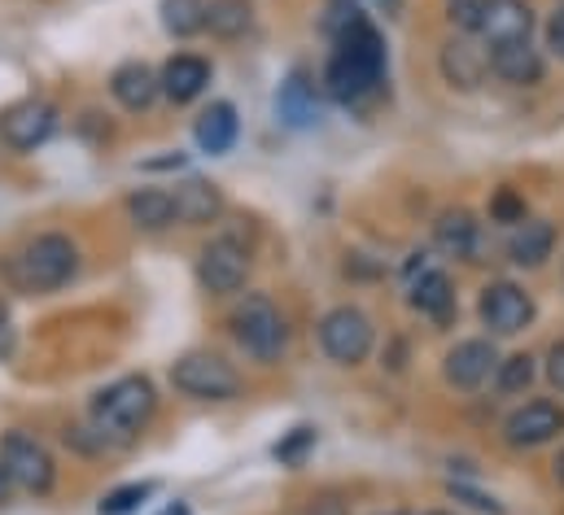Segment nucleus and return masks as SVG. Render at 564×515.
Masks as SVG:
<instances>
[{"label":"nucleus","instance_id":"obj_9","mask_svg":"<svg viewBox=\"0 0 564 515\" xmlns=\"http://www.w3.org/2000/svg\"><path fill=\"white\" fill-rule=\"evenodd\" d=\"M197 280L210 297H228V293H241L246 280H250V250L232 237H219L210 241L202 254H197Z\"/></svg>","mask_w":564,"mask_h":515},{"label":"nucleus","instance_id":"obj_19","mask_svg":"<svg viewBox=\"0 0 564 515\" xmlns=\"http://www.w3.org/2000/svg\"><path fill=\"white\" fill-rule=\"evenodd\" d=\"M110 92H115V101H119L123 110L141 114V110H149V106L158 101V75H153L144 62H123V66L110 75Z\"/></svg>","mask_w":564,"mask_h":515},{"label":"nucleus","instance_id":"obj_36","mask_svg":"<svg viewBox=\"0 0 564 515\" xmlns=\"http://www.w3.org/2000/svg\"><path fill=\"white\" fill-rule=\"evenodd\" d=\"M547 381H552V388L564 393V341H556V346L547 350Z\"/></svg>","mask_w":564,"mask_h":515},{"label":"nucleus","instance_id":"obj_25","mask_svg":"<svg viewBox=\"0 0 564 515\" xmlns=\"http://www.w3.org/2000/svg\"><path fill=\"white\" fill-rule=\"evenodd\" d=\"M206 26L219 40H241L254 26V9H250V0H210L206 4Z\"/></svg>","mask_w":564,"mask_h":515},{"label":"nucleus","instance_id":"obj_22","mask_svg":"<svg viewBox=\"0 0 564 515\" xmlns=\"http://www.w3.org/2000/svg\"><path fill=\"white\" fill-rule=\"evenodd\" d=\"M237 131H241L237 110H232L228 101H215V106L197 119L193 135H197V149H202V153H228V149L237 144Z\"/></svg>","mask_w":564,"mask_h":515},{"label":"nucleus","instance_id":"obj_42","mask_svg":"<svg viewBox=\"0 0 564 515\" xmlns=\"http://www.w3.org/2000/svg\"><path fill=\"white\" fill-rule=\"evenodd\" d=\"M390 515H403V512H390Z\"/></svg>","mask_w":564,"mask_h":515},{"label":"nucleus","instance_id":"obj_17","mask_svg":"<svg viewBox=\"0 0 564 515\" xmlns=\"http://www.w3.org/2000/svg\"><path fill=\"white\" fill-rule=\"evenodd\" d=\"M171 201H175V223L184 228H206L224 215V193L210 179H184L171 193Z\"/></svg>","mask_w":564,"mask_h":515},{"label":"nucleus","instance_id":"obj_30","mask_svg":"<svg viewBox=\"0 0 564 515\" xmlns=\"http://www.w3.org/2000/svg\"><path fill=\"white\" fill-rule=\"evenodd\" d=\"M364 18V9H359V0H328L324 4V31L337 40L346 26H355Z\"/></svg>","mask_w":564,"mask_h":515},{"label":"nucleus","instance_id":"obj_18","mask_svg":"<svg viewBox=\"0 0 564 515\" xmlns=\"http://www.w3.org/2000/svg\"><path fill=\"white\" fill-rule=\"evenodd\" d=\"M408 302H412V310H421V315H429V319L446 324V319L455 315V288H451V275L437 271V266H429L424 275H416V280L408 284Z\"/></svg>","mask_w":564,"mask_h":515},{"label":"nucleus","instance_id":"obj_35","mask_svg":"<svg viewBox=\"0 0 564 515\" xmlns=\"http://www.w3.org/2000/svg\"><path fill=\"white\" fill-rule=\"evenodd\" d=\"M547 48L564 62V4L547 18Z\"/></svg>","mask_w":564,"mask_h":515},{"label":"nucleus","instance_id":"obj_32","mask_svg":"<svg viewBox=\"0 0 564 515\" xmlns=\"http://www.w3.org/2000/svg\"><path fill=\"white\" fill-rule=\"evenodd\" d=\"M481 4H486V0H446V18H451V26L477 35V26H481Z\"/></svg>","mask_w":564,"mask_h":515},{"label":"nucleus","instance_id":"obj_39","mask_svg":"<svg viewBox=\"0 0 564 515\" xmlns=\"http://www.w3.org/2000/svg\"><path fill=\"white\" fill-rule=\"evenodd\" d=\"M556 481L564 485V450H561V459H556Z\"/></svg>","mask_w":564,"mask_h":515},{"label":"nucleus","instance_id":"obj_10","mask_svg":"<svg viewBox=\"0 0 564 515\" xmlns=\"http://www.w3.org/2000/svg\"><path fill=\"white\" fill-rule=\"evenodd\" d=\"M561 428H564V410L556 402L539 397V402H525V406H517V410L508 415L503 441H508L512 450H534V446H547Z\"/></svg>","mask_w":564,"mask_h":515},{"label":"nucleus","instance_id":"obj_38","mask_svg":"<svg viewBox=\"0 0 564 515\" xmlns=\"http://www.w3.org/2000/svg\"><path fill=\"white\" fill-rule=\"evenodd\" d=\"M9 498H13V481H9V472L0 463V507H9Z\"/></svg>","mask_w":564,"mask_h":515},{"label":"nucleus","instance_id":"obj_15","mask_svg":"<svg viewBox=\"0 0 564 515\" xmlns=\"http://www.w3.org/2000/svg\"><path fill=\"white\" fill-rule=\"evenodd\" d=\"M490 70L503 79V84H512V88H534V84H543V53L530 44V40H517V44H495L490 53Z\"/></svg>","mask_w":564,"mask_h":515},{"label":"nucleus","instance_id":"obj_24","mask_svg":"<svg viewBox=\"0 0 564 515\" xmlns=\"http://www.w3.org/2000/svg\"><path fill=\"white\" fill-rule=\"evenodd\" d=\"M128 215H132V223H137L141 232H162V228L175 223V201H171V193H162V188H137V193L128 197Z\"/></svg>","mask_w":564,"mask_h":515},{"label":"nucleus","instance_id":"obj_34","mask_svg":"<svg viewBox=\"0 0 564 515\" xmlns=\"http://www.w3.org/2000/svg\"><path fill=\"white\" fill-rule=\"evenodd\" d=\"M306 515H350V507H346V498H337V494H319V498H311Z\"/></svg>","mask_w":564,"mask_h":515},{"label":"nucleus","instance_id":"obj_14","mask_svg":"<svg viewBox=\"0 0 564 515\" xmlns=\"http://www.w3.org/2000/svg\"><path fill=\"white\" fill-rule=\"evenodd\" d=\"M206 84H210V62L197 57V53H175V57L162 66V75H158V92H162L166 101H175V106L197 101V97L206 92Z\"/></svg>","mask_w":564,"mask_h":515},{"label":"nucleus","instance_id":"obj_21","mask_svg":"<svg viewBox=\"0 0 564 515\" xmlns=\"http://www.w3.org/2000/svg\"><path fill=\"white\" fill-rule=\"evenodd\" d=\"M276 114H281L284 128L302 131L319 123V101H315V88L306 84V75H289L276 92Z\"/></svg>","mask_w":564,"mask_h":515},{"label":"nucleus","instance_id":"obj_8","mask_svg":"<svg viewBox=\"0 0 564 515\" xmlns=\"http://www.w3.org/2000/svg\"><path fill=\"white\" fill-rule=\"evenodd\" d=\"M477 315H481L490 337H517L534 324V297L512 280H495V284L481 288Z\"/></svg>","mask_w":564,"mask_h":515},{"label":"nucleus","instance_id":"obj_27","mask_svg":"<svg viewBox=\"0 0 564 515\" xmlns=\"http://www.w3.org/2000/svg\"><path fill=\"white\" fill-rule=\"evenodd\" d=\"M534 376H539L534 359H530V354H512V359H503V363L495 368V388H499L503 397H517V393H525V388L534 385Z\"/></svg>","mask_w":564,"mask_h":515},{"label":"nucleus","instance_id":"obj_7","mask_svg":"<svg viewBox=\"0 0 564 515\" xmlns=\"http://www.w3.org/2000/svg\"><path fill=\"white\" fill-rule=\"evenodd\" d=\"M319 350L337 368H359L372 354V319L359 306H333L319 319Z\"/></svg>","mask_w":564,"mask_h":515},{"label":"nucleus","instance_id":"obj_13","mask_svg":"<svg viewBox=\"0 0 564 515\" xmlns=\"http://www.w3.org/2000/svg\"><path fill=\"white\" fill-rule=\"evenodd\" d=\"M534 31V9L525 0H486L481 4V26L477 35L495 48V44H517V40H530Z\"/></svg>","mask_w":564,"mask_h":515},{"label":"nucleus","instance_id":"obj_29","mask_svg":"<svg viewBox=\"0 0 564 515\" xmlns=\"http://www.w3.org/2000/svg\"><path fill=\"white\" fill-rule=\"evenodd\" d=\"M490 223H503V228H517L525 223V197L517 188H499L490 197Z\"/></svg>","mask_w":564,"mask_h":515},{"label":"nucleus","instance_id":"obj_3","mask_svg":"<svg viewBox=\"0 0 564 515\" xmlns=\"http://www.w3.org/2000/svg\"><path fill=\"white\" fill-rule=\"evenodd\" d=\"M158 393L144 376H123L93 397V428L106 441H132L144 424L153 419Z\"/></svg>","mask_w":564,"mask_h":515},{"label":"nucleus","instance_id":"obj_26","mask_svg":"<svg viewBox=\"0 0 564 515\" xmlns=\"http://www.w3.org/2000/svg\"><path fill=\"white\" fill-rule=\"evenodd\" d=\"M162 26L175 40H188L197 31H206V0H162Z\"/></svg>","mask_w":564,"mask_h":515},{"label":"nucleus","instance_id":"obj_28","mask_svg":"<svg viewBox=\"0 0 564 515\" xmlns=\"http://www.w3.org/2000/svg\"><path fill=\"white\" fill-rule=\"evenodd\" d=\"M149 494H153V485L141 481V485H123V490H115V494H106L101 498V515H132L141 512V503H149Z\"/></svg>","mask_w":564,"mask_h":515},{"label":"nucleus","instance_id":"obj_31","mask_svg":"<svg viewBox=\"0 0 564 515\" xmlns=\"http://www.w3.org/2000/svg\"><path fill=\"white\" fill-rule=\"evenodd\" d=\"M311 446H315V428H293L284 441H276V459H281L284 468H297Z\"/></svg>","mask_w":564,"mask_h":515},{"label":"nucleus","instance_id":"obj_12","mask_svg":"<svg viewBox=\"0 0 564 515\" xmlns=\"http://www.w3.org/2000/svg\"><path fill=\"white\" fill-rule=\"evenodd\" d=\"M495 368H499V354H495V341H486V337L459 341V346L442 359V376H446V385L464 388V393H473V388L486 385Z\"/></svg>","mask_w":564,"mask_h":515},{"label":"nucleus","instance_id":"obj_23","mask_svg":"<svg viewBox=\"0 0 564 515\" xmlns=\"http://www.w3.org/2000/svg\"><path fill=\"white\" fill-rule=\"evenodd\" d=\"M486 70H490V57L477 53L468 40H451V44L442 48V75H446V84H455V88H477Z\"/></svg>","mask_w":564,"mask_h":515},{"label":"nucleus","instance_id":"obj_4","mask_svg":"<svg viewBox=\"0 0 564 515\" xmlns=\"http://www.w3.org/2000/svg\"><path fill=\"white\" fill-rule=\"evenodd\" d=\"M232 337L237 346L254 359V363H281L284 354V315L276 310V302L268 293H246L237 306H232Z\"/></svg>","mask_w":564,"mask_h":515},{"label":"nucleus","instance_id":"obj_20","mask_svg":"<svg viewBox=\"0 0 564 515\" xmlns=\"http://www.w3.org/2000/svg\"><path fill=\"white\" fill-rule=\"evenodd\" d=\"M552 250H556V228L547 219H525L508 237V258L517 266H543L552 258Z\"/></svg>","mask_w":564,"mask_h":515},{"label":"nucleus","instance_id":"obj_16","mask_svg":"<svg viewBox=\"0 0 564 515\" xmlns=\"http://www.w3.org/2000/svg\"><path fill=\"white\" fill-rule=\"evenodd\" d=\"M433 245L446 258H468L473 262L477 250H481V223H477V215L464 210V206L442 210L437 223H433Z\"/></svg>","mask_w":564,"mask_h":515},{"label":"nucleus","instance_id":"obj_6","mask_svg":"<svg viewBox=\"0 0 564 515\" xmlns=\"http://www.w3.org/2000/svg\"><path fill=\"white\" fill-rule=\"evenodd\" d=\"M0 463L13 481V490H22V494H48L57 481V463H53L48 446L18 428L0 437Z\"/></svg>","mask_w":564,"mask_h":515},{"label":"nucleus","instance_id":"obj_37","mask_svg":"<svg viewBox=\"0 0 564 515\" xmlns=\"http://www.w3.org/2000/svg\"><path fill=\"white\" fill-rule=\"evenodd\" d=\"M13 354V319H9V306L0 302V359Z\"/></svg>","mask_w":564,"mask_h":515},{"label":"nucleus","instance_id":"obj_2","mask_svg":"<svg viewBox=\"0 0 564 515\" xmlns=\"http://www.w3.org/2000/svg\"><path fill=\"white\" fill-rule=\"evenodd\" d=\"M75 271H79V245L62 232H44L26 241V250L9 262V275L22 293H57L62 284L75 280Z\"/></svg>","mask_w":564,"mask_h":515},{"label":"nucleus","instance_id":"obj_33","mask_svg":"<svg viewBox=\"0 0 564 515\" xmlns=\"http://www.w3.org/2000/svg\"><path fill=\"white\" fill-rule=\"evenodd\" d=\"M451 498H459V503H468L473 512H490V515H503V507L490 498V494H477V490H468V485H451Z\"/></svg>","mask_w":564,"mask_h":515},{"label":"nucleus","instance_id":"obj_41","mask_svg":"<svg viewBox=\"0 0 564 515\" xmlns=\"http://www.w3.org/2000/svg\"><path fill=\"white\" fill-rule=\"evenodd\" d=\"M424 515H446V512H424Z\"/></svg>","mask_w":564,"mask_h":515},{"label":"nucleus","instance_id":"obj_40","mask_svg":"<svg viewBox=\"0 0 564 515\" xmlns=\"http://www.w3.org/2000/svg\"><path fill=\"white\" fill-rule=\"evenodd\" d=\"M162 515H188V507L180 503V507H166V512H162Z\"/></svg>","mask_w":564,"mask_h":515},{"label":"nucleus","instance_id":"obj_1","mask_svg":"<svg viewBox=\"0 0 564 515\" xmlns=\"http://www.w3.org/2000/svg\"><path fill=\"white\" fill-rule=\"evenodd\" d=\"M333 57L324 66V88L333 101L341 106H355L364 97H372L381 88V75H386V40L381 31L368 22V13L346 26L337 40H333Z\"/></svg>","mask_w":564,"mask_h":515},{"label":"nucleus","instance_id":"obj_5","mask_svg":"<svg viewBox=\"0 0 564 515\" xmlns=\"http://www.w3.org/2000/svg\"><path fill=\"white\" fill-rule=\"evenodd\" d=\"M171 385L197 402H232L241 393V376L219 354H184L171 363Z\"/></svg>","mask_w":564,"mask_h":515},{"label":"nucleus","instance_id":"obj_11","mask_svg":"<svg viewBox=\"0 0 564 515\" xmlns=\"http://www.w3.org/2000/svg\"><path fill=\"white\" fill-rule=\"evenodd\" d=\"M53 131H57V110L48 101H22V106L4 110V119H0V140L18 153L40 149Z\"/></svg>","mask_w":564,"mask_h":515}]
</instances>
